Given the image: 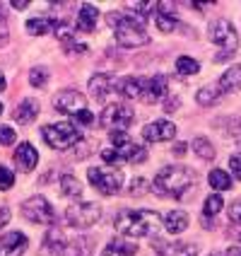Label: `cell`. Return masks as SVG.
<instances>
[{
    "label": "cell",
    "mask_w": 241,
    "mask_h": 256,
    "mask_svg": "<svg viewBox=\"0 0 241 256\" xmlns=\"http://www.w3.org/2000/svg\"><path fill=\"white\" fill-rule=\"evenodd\" d=\"M196 184V172L184 167V164H169L162 167L155 174V194L159 196H171V198H184L186 191H191Z\"/></svg>",
    "instance_id": "obj_1"
},
{
    "label": "cell",
    "mask_w": 241,
    "mask_h": 256,
    "mask_svg": "<svg viewBox=\"0 0 241 256\" xmlns=\"http://www.w3.org/2000/svg\"><path fill=\"white\" fill-rule=\"evenodd\" d=\"M159 222H162V218L155 210H123L116 218V230L123 237H130V240H140V237H152L155 240Z\"/></svg>",
    "instance_id": "obj_2"
},
{
    "label": "cell",
    "mask_w": 241,
    "mask_h": 256,
    "mask_svg": "<svg viewBox=\"0 0 241 256\" xmlns=\"http://www.w3.org/2000/svg\"><path fill=\"white\" fill-rule=\"evenodd\" d=\"M109 24L114 27V34H116V42L126 48H135V46H145L150 42V34L145 32V24L140 20L130 17L126 12H111L109 17Z\"/></svg>",
    "instance_id": "obj_3"
},
{
    "label": "cell",
    "mask_w": 241,
    "mask_h": 256,
    "mask_svg": "<svg viewBox=\"0 0 241 256\" xmlns=\"http://www.w3.org/2000/svg\"><path fill=\"white\" fill-rule=\"evenodd\" d=\"M208 36H210V42L217 44V46H222L225 48V54H217L215 60H225L227 56H234L237 54V48H239V34H237V29L234 24L225 20V17H220V20H215L210 29H208Z\"/></svg>",
    "instance_id": "obj_4"
},
{
    "label": "cell",
    "mask_w": 241,
    "mask_h": 256,
    "mask_svg": "<svg viewBox=\"0 0 241 256\" xmlns=\"http://www.w3.org/2000/svg\"><path fill=\"white\" fill-rule=\"evenodd\" d=\"M41 136L46 145H51L53 150H68L70 145L80 140V130L75 124L68 121H58V124H48L41 128Z\"/></svg>",
    "instance_id": "obj_5"
},
{
    "label": "cell",
    "mask_w": 241,
    "mask_h": 256,
    "mask_svg": "<svg viewBox=\"0 0 241 256\" xmlns=\"http://www.w3.org/2000/svg\"><path fill=\"white\" fill-rule=\"evenodd\" d=\"M87 176H89V182L92 186L104 194V196H114L121 191V186H123V174L121 170H104V167H89L87 170Z\"/></svg>",
    "instance_id": "obj_6"
},
{
    "label": "cell",
    "mask_w": 241,
    "mask_h": 256,
    "mask_svg": "<svg viewBox=\"0 0 241 256\" xmlns=\"http://www.w3.org/2000/svg\"><path fill=\"white\" fill-rule=\"evenodd\" d=\"M99 218H101L99 206H97V203H89V200L72 203L70 208L65 210V220H68V225L75 230H89Z\"/></svg>",
    "instance_id": "obj_7"
},
{
    "label": "cell",
    "mask_w": 241,
    "mask_h": 256,
    "mask_svg": "<svg viewBox=\"0 0 241 256\" xmlns=\"http://www.w3.org/2000/svg\"><path fill=\"white\" fill-rule=\"evenodd\" d=\"M22 215L34 225H53L56 220V210L43 196H31L22 203Z\"/></svg>",
    "instance_id": "obj_8"
},
{
    "label": "cell",
    "mask_w": 241,
    "mask_h": 256,
    "mask_svg": "<svg viewBox=\"0 0 241 256\" xmlns=\"http://www.w3.org/2000/svg\"><path fill=\"white\" fill-rule=\"evenodd\" d=\"M135 118V112L126 106V104H109L104 106V112L99 116V126L101 128H116V130H126Z\"/></svg>",
    "instance_id": "obj_9"
},
{
    "label": "cell",
    "mask_w": 241,
    "mask_h": 256,
    "mask_svg": "<svg viewBox=\"0 0 241 256\" xmlns=\"http://www.w3.org/2000/svg\"><path fill=\"white\" fill-rule=\"evenodd\" d=\"M53 109L75 118L82 112H87V97L82 92H77V90H63V92H58L53 97Z\"/></svg>",
    "instance_id": "obj_10"
},
{
    "label": "cell",
    "mask_w": 241,
    "mask_h": 256,
    "mask_svg": "<svg viewBox=\"0 0 241 256\" xmlns=\"http://www.w3.org/2000/svg\"><path fill=\"white\" fill-rule=\"evenodd\" d=\"M176 136V126L167 121V118H157L152 124L142 128V138L147 142H164V140H174Z\"/></svg>",
    "instance_id": "obj_11"
},
{
    "label": "cell",
    "mask_w": 241,
    "mask_h": 256,
    "mask_svg": "<svg viewBox=\"0 0 241 256\" xmlns=\"http://www.w3.org/2000/svg\"><path fill=\"white\" fill-rule=\"evenodd\" d=\"M27 234L22 232H7L0 237V256H22L27 252Z\"/></svg>",
    "instance_id": "obj_12"
},
{
    "label": "cell",
    "mask_w": 241,
    "mask_h": 256,
    "mask_svg": "<svg viewBox=\"0 0 241 256\" xmlns=\"http://www.w3.org/2000/svg\"><path fill=\"white\" fill-rule=\"evenodd\" d=\"M89 90L97 100H106V94L118 92V80H114V75H106V72H97L92 75L89 80Z\"/></svg>",
    "instance_id": "obj_13"
},
{
    "label": "cell",
    "mask_w": 241,
    "mask_h": 256,
    "mask_svg": "<svg viewBox=\"0 0 241 256\" xmlns=\"http://www.w3.org/2000/svg\"><path fill=\"white\" fill-rule=\"evenodd\" d=\"M152 249H157L162 256H196L198 254V246L196 244H184V242L164 244L162 240H152Z\"/></svg>",
    "instance_id": "obj_14"
},
{
    "label": "cell",
    "mask_w": 241,
    "mask_h": 256,
    "mask_svg": "<svg viewBox=\"0 0 241 256\" xmlns=\"http://www.w3.org/2000/svg\"><path fill=\"white\" fill-rule=\"evenodd\" d=\"M36 162H39V152L34 150V145L22 142V145L14 150V164H17L19 172H31L36 167Z\"/></svg>",
    "instance_id": "obj_15"
},
{
    "label": "cell",
    "mask_w": 241,
    "mask_h": 256,
    "mask_svg": "<svg viewBox=\"0 0 241 256\" xmlns=\"http://www.w3.org/2000/svg\"><path fill=\"white\" fill-rule=\"evenodd\" d=\"M167 94V78L164 75H155V78H147L145 80V92H142V102L152 104V102H159Z\"/></svg>",
    "instance_id": "obj_16"
},
{
    "label": "cell",
    "mask_w": 241,
    "mask_h": 256,
    "mask_svg": "<svg viewBox=\"0 0 241 256\" xmlns=\"http://www.w3.org/2000/svg\"><path fill=\"white\" fill-rule=\"evenodd\" d=\"M142 92H145V78L128 75L118 80V94H123L126 100H140Z\"/></svg>",
    "instance_id": "obj_17"
},
{
    "label": "cell",
    "mask_w": 241,
    "mask_h": 256,
    "mask_svg": "<svg viewBox=\"0 0 241 256\" xmlns=\"http://www.w3.org/2000/svg\"><path fill=\"white\" fill-rule=\"evenodd\" d=\"M58 256H92V244L87 237H68Z\"/></svg>",
    "instance_id": "obj_18"
},
{
    "label": "cell",
    "mask_w": 241,
    "mask_h": 256,
    "mask_svg": "<svg viewBox=\"0 0 241 256\" xmlns=\"http://www.w3.org/2000/svg\"><path fill=\"white\" fill-rule=\"evenodd\" d=\"M97 20H99V10L92 2H82L80 10H77V29L80 32H92L97 27Z\"/></svg>",
    "instance_id": "obj_19"
},
{
    "label": "cell",
    "mask_w": 241,
    "mask_h": 256,
    "mask_svg": "<svg viewBox=\"0 0 241 256\" xmlns=\"http://www.w3.org/2000/svg\"><path fill=\"white\" fill-rule=\"evenodd\" d=\"M217 90L222 92V94H227V92H237L241 90V66H232L225 70V75L220 78V82H217Z\"/></svg>",
    "instance_id": "obj_20"
},
{
    "label": "cell",
    "mask_w": 241,
    "mask_h": 256,
    "mask_svg": "<svg viewBox=\"0 0 241 256\" xmlns=\"http://www.w3.org/2000/svg\"><path fill=\"white\" fill-rule=\"evenodd\" d=\"M118 157H121V162H133V164H140L147 160V150L142 148V145H135V142L130 140L126 145H121V148H114Z\"/></svg>",
    "instance_id": "obj_21"
},
{
    "label": "cell",
    "mask_w": 241,
    "mask_h": 256,
    "mask_svg": "<svg viewBox=\"0 0 241 256\" xmlns=\"http://www.w3.org/2000/svg\"><path fill=\"white\" fill-rule=\"evenodd\" d=\"M36 116H39V102L36 100H24L17 109H14V121H17L19 126L31 124Z\"/></svg>",
    "instance_id": "obj_22"
},
{
    "label": "cell",
    "mask_w": 241,
    "mask_h": 256,
    "mask_svg": "<svg viewBox=\"0 0 241 256\" xmlns=\"http://www.w3.org/2000/svg\"><path fill=\"white\" fill-rule=\"evenodd\" d=\"M164 230L169 234H181L188 230V215L184 210H169L164 215Z\"/></svg>",
    "instance_id": "obj_23"
},
{
    "label": "cell",
    "mask_w": 241,
    "mask_h": 256,
    "mask_svg": "<svg viewBox=\"0 0 241 256\" xmlns=\"http://www.w3.org/2000/svg\"><path fill=\"white\" fill-rule=\"evenodd\" d=\"M138 254V246L133 242H123V240H114L104 246L101 256H135Z\"/></svg>",
    "instance_id": "obj_24"
},
{
    "label": "cell",
    "mask_w": 241,
    "mask_h": 256,
    "mask_svg": "<svg viewBox=\"0 0 241 256\" xmlns=\"http://www.w3.org/2000/svg\"><path fill=\"white\" fill-rule=\"evenodd\" d=\"M65 240H68V234H65V230L63 228H53L46 232V249L51 252V254H60V249H63V244H65Z\"/></svg>",
    "instance_id": "obj_25"
},
{
    "label": "cell",
    "mask_w": 241,
    "mask_h": 256,
    "mask_svg": "<svg viewBox=\"0 0 241 256\" xmlns=\"http://www.w3.org/2000/svg\"><path fill=\"white\" fill-rule=\"evenodd\" d=\"M60 191H63V196H68V198H80V196H82V184L77 182V176L63 174V176H60Z\"/></svg>",
    "instance_id": "obj_26"
},
{
    "label": "cell",
    "mask_w": 241,
    "mask_h": 256,
    "mask_svg": "<svg viewBox=\"0 0 241 256\" xmlns=\"http://www.w3.org/2000/svg\"><path fill=\"white\" fill-rule=\"evenodd\" d=\"M48 29H56V22H51L48 17H34L27 22V32L31 36H43Z\"/></svg>",
    "instance_id": "obj_27"
},
{
    "label": "cell",
    "mask_w": 241,
    "mask_h": 256,
    "mask_svg": "<svg viewBox=\"0 0 241 256\" xmlns=\"http://www.w3.org/2000/svg\"><path fill=\"white\" fill-rule=\"evenodd\" d=\"M208 182H210V186H213L215 191H227V188H232V176L225 170H213L208 174Z\"/></svg>",
    "instance_id": "obj_28"
},
{
    "label": "cell",
    "mask_w": 241,
    "mask_h": 256,
    "mask_svg": "<svg viewBox=\"0 0 241 256\" xmlns=\"http://www.w3.org/2000/svg\"><path fill=\"white\" fill-rule=\"evenodd\" d=\"M220 90L217 87H213V85H205V87H200L198 90V94H196V102H198L200 106H213L215 102L220 100Z\"/></svg>",
    "instance_id": "obj_29"
},
{
    "label": "cell",
    "mask_w": 241,
    "mask_h": 256,
    "mask_svg": "<svg viewBox=\"0 0 241 256\" xmlns=\"http://www.w3.org/2000/svg\"><path fill=\"white\" fill-rule=\"evenodd\" d=\"M193 152L196 155H200L203 160H215V148L213 142L208 140V138H203V136H198V138H193Z\"/></svg>",
    "instance_id": "obj_30"
},
{
    "label": "cell",
    "mask_w": 241,
    "mask_h": 256,
    "mask_svg": "<svg viewBox=\"0 0 241 256\" xmlns=\"http://www.w3.org/2000/svg\"><path fill=\"white\" fill-rule=\"evenodd\" d=\"M222 206H225V200H222V196L220 194H210L208 198H205V206H203V213H205V218H210V215H217L220 210H222Z\"/></svg>",
    "instance_id": "obj_31"
},
{
    "label": "cell",
    "mask_w": 241,
    "mask_h": 256,
    "mask_svg": "<svg viewBox=\"0 0 241 256\" xmlns=\"http://www.w3.org/2000/svg\"><path fill=\"white\" fill-rule=\"evenodd\" d=\"M198 70H200L198 60H193L191 56H181L176 60V72L179 75H196Z\"/></svg>",
    "instance_id": "obj_32"
},
{
    "label": "cell",
    "mask_w": 241,
    "mask_h": 256,
    "mask_svg": "<svg viewBox=\"0 0 241 256\" xmlns=\"http://www.w3.org/2000/svg\"><path fill=\"white\" fill-rule=\"evenodd\" d=\"M46 82H48V70L46 68H31L29 70V85L31 87H46Z\"/></svg>",
    "instance_id": "obj_33"
},
{
    "label": "cell",
    "mask_w": 241,
    "mask_h": 256,
    "mask_svg": "<svg viewBox=\"0 0 241 256\" xmlns=\"http://www.w3.org/2000/svg\"><path fill=\"white\" fill-rule=\"evenodd\" d=\"M155 20H157V27L162 29V32H174V29L179 27V22H176V17H174V14L155 12Z\"/></svg>",
    "instance_id": "obj_34"
},
{
    "label": "cell",
    "mask_w": 241,
    "mask_h": 256,
    "mask_svg": "<svg viewBox=\"0 0 241 256\" xmlns=\"http://www.w3.org/2000/svg\"><path fill=\"white\" fill-rule=\"evenodd\" d=\"M128 8H133V12H138V17L142 22V20L150 17V10H157V2H130Z\"/></svg>",
    "instance_id": "obj_35"
},
{
    "label": "cell",
    "mask_w": 241,
    "mask_h": 256,
    "mask_svg": "<svg viewBox=\"0 0 241 256\" xmlns=\"http://www.w3.org/2000/svg\"><path fill=\"white\" fill-rule=\"evenodd\" d=\"M14 184V174L7 167H2L0 164V191H7V188H12Z\"/></svg>",
    "instance_id": "obj_36"
},
{
    "label": "cell",
    "mask_w": 241,
    "mask_h": 256,
    "mask_svg": "<svg viewBox=\"0 0 241 256\" xmlns=\"http://www.w3.org/2000/svg\"><path fill=\"white\" fill-rule=\"evenodd\" d=\"M145 191H150L147 179L138 176V179H133V182H130V196H140V194H145Z\"/></svg>",
    "instance_id": "obj_37"
},
{
    "label": "cell",
    "mask_w": 241,
    "mask_h": 256,
    "mask_svg": "<svg viewBox=\"0 0 241 256\" xmlns=\"http://www.w3.org/2000/svg\"><path fill=\"white\" fill-rule=\"evenodd\" d=\"M14 130L10 126H0V145H12L14 142Z\"/></svg>",
    "instance_id": "obj_38"
},
{
    "label": "cell",
    "mask_w": 241,
    "mask_h": 256,
    "mask_svg": "<svg viewBox=\"0 0 241 256\" xmlns=\"http://www.w3.org/2000/svg\"><path fill=\"white\" fill-rule=\"evenodd\" d=\"M229 170H232V174L241 182V152H237V155L229 157Z\"/></svg>",
    "instance_id": "obj_39"
},
{
    "label": "cell",
    "mask_w": 241,
    "mask_h": 256,
    "mask_svg": "<svg viewBox=\"0 0 241 256\" xmlns=\"http://www.w3.org/2000/svg\"><path fill=\"white\" fill-rule=\"evenodd\" d=\"M229 222H241V200H234L229 208Z\"/></svg>",
    "instance_id": "obj_40"
},
{
    "label": "cell",
    "mask_w": 241,
    "mask_h": 256,
    "mask_svg": "<svg viewBox=\"0 0 241 256\" xmlns=\"http://www.w3.org/2000/svg\"><path fill=\"white\" fill-rule=\"evenodd\" d=\"M7 42H10V29H7L5 17H0V48H2V46H5Z\"/></svg>",
    "instance_id": "obj_41"
},
{
    "label": "cell",
    "mask_w": 241,
    "mask_h": 256,
    "mask_svg": "<svg viewBox=\"0 0 241 256\" xmlns=\"http://www.w3.org/2000/svg\"><path fill=\"white\" fill-rule=\"evenodd\" d=\"M75 121H77V124H82V126H92V124H94V114L87 109V112H82L80 116H75Z\"/></svg>",
    "instance_id": "obj_42"
},
{
    "label": "cell",
    "mask_w": 241,
    "mask_h": 256,
    "mask_svg": "<svg viewBox=\"0 0 241 256\" xmlns=\"http://www.w3.org/2000/svg\"><path fill=\"white\" fill-rule=\"evenodd\" d=\"M101 157H104V162H111V164H121V157H118V152H116L114 148H111V150H104V152H101Z\"/></svg>",
    "instance_id": "obj_43"
},
{
    "label": "cell",
    "mask_w": 241,
    "mask_h": 256,
    "mask_svg": "<svg viewBox=\"0 0 241 256\" xmlns=\"http://www.w3.org/2000/svg\"><path fill=\"white\" fill-rule=\"evenodd\" d=\"M179 104H181V100H179V97H169V100L164 102V112H167V114L176 112V109H179Z\"/></svg>",
    "instance_id": "obj_44"
},
{
    "label": "cell",
    "mask_w": 241,
    "mask_h": 256,
    "mask_svg": "<svg viewBox=\"0 0 241 256\" xmlns=\"http://www.w3.org/2000/svg\"><path fill=\"white\" fill-rule=\"evenodd\" d=\"M7 222H10V208L2 206V208H0V228H5Z\"/></svg>",
    "instance_id": "obj_45"
},
{
    "label": "cell",
    "mask_w": 241,
    "mask_h": 256,
    "mask_svg": "<svg viewBox=\"0 0 241 256\" xmlns=\"http://www.w3.org/2000/svg\"><path fill=\"white\" fill-rule=\"evenodd\" d=\"M186 145H188V142H176V145H174V155H184L186 150H188Z\"/></svg>",
    "instance_id": "obj_46"
},
{
    "label": "cell",
    "mask_w": 241,
    "mask_h": 256,
    "mask_svg": "<svg viewBox=\"0 0 241 256\" xmlns=\"http://www.w3.org/2000/svg\"><path fill=\"white\" fill-rule=\"evenodd\" d=\"M227 256H241V244H234L227 249Z\"/></svg>",
    "instance_id": "obj_47"
},
{
    "label": "cell",
    "mask_w": 241,
    "mask_h": 256,
    "mask_svg": "<svg viewBox=\"0 0 241 256\" xmlns=\"http://www.w3.org/2000/svg\"><path fill=\"white\" fill-rule=\"evenodd\" d=\"M10 5H12V8H17V10H24V8L29 5V0H12Z\"/></svg>",
    "instance_id": "obj_48"
},
{
    "label": "cell",
    "mask_w": 241,
    "mask_h": 256,
    "mask_svg": "<svg viewBox=\"0 0 241 256\" xmlns=\"http://www.w3.org/2000/svg\"><path fill=\"white\" fill-rule=\"evenodd\" d=\"M2 90H5V75L0 72V92H2Z\"/></svg>",
    "instance_id": "obj_49"
},
{
    "label": "cell",
    "mask_w": 241,
    "mask_h": 256,
    "mask_svg": "<svg viewBox=\"0 0 241 256\" xmlns=\"http://www.w3.org/2000/svg\"><path fill=\"white\" fill-rule=\"evenodd\" d=\"M2 112H5V109H2V104H0V116H2Z\"/></svg>",
    "instance_id": "obj_50"
}]
</instances>
